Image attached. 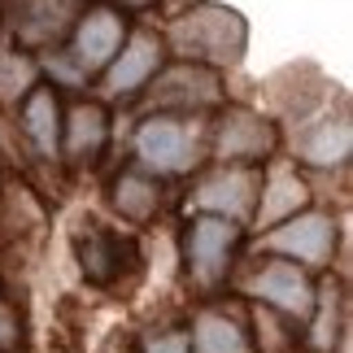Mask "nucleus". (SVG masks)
<instances>
[{"label":"nucleus","instance_id":"f257e3e1","mask_svg":"<svg viewBox=\"0 0 353 353\" xmlns=\"http://www.w3.org/2000/svg\"><path fill=\"white\" fill-rule=\"evenodd\" d=\"M174 48L183 57H210V61H236L240 48H244V22L240 13L232 9H219V5H205L196 13L174 22Z\"/></svg>","mask_w":353,"mask_h":353},{"label":"nucleus","instance_id":"f03ea898","mask_svg":"<svg viewBox=\"0 0 353 353\" xmlns=\"http://www.w3.org/2000/svg\"><path fill=\"white\" fill-rule=\"evenodd\" d=\"M135 153H140L144 166H153L161 174H174V170L192 166V135H188L179 122L153 118V122L140 127V135H135Z\"/></svg>","mask_w":353,"mask_h":353},{"label":"nucleus","instance_id":"7ed1b4c3","mask_svg":"<svg viewBox=\"0 0 353 353\" xmlns=\"http://www.w3.org/2000/svg\"><path fill=\"white\" fill-rule=\"evenodd\" d=\"M266 244L275 253L301 257V262H323L336 244V227H332V219H323V214H301V219L283 223L279 232H270Z\"/></svg>","mask_w":353,"mask_h":353},{"label":"nucleus","instance_id":"20e7f679","mask_svg":"<svg viewBox=\"0 0 353 353\" xmlns=\"http://www.w3.org/2000/svg\"><path fill=\"white\" fill-rule=\"evenodd\" d=\"M253 292L262 296V301L279 305L283 314H310V305H314L310 279H305L296 266H288V262H275V266H266L262 275L253 279Z\"/></svg>","mask_w":353,"mask_h":353},{"label":"nucleus","instance_id":"39448f33","mask_svg":"<svg viewBox=\"0 0 353 353\" xmlns=\"http://www.w3.org/2000/svg\"><path fill=\"white\" fill-rule=\"evenodd\" d=\"M118 44H122V22L114 18V13H105V9L88 13L83 26H79V35H74L79 65H83V70H101V65H110Z\"/></svg>","mask_w":353,"mask_h":353},{"label":"nucleus","instance_id":"423d86ee","mask_svg":"<svg viewBox=\"0 0 353 353\" xmlns=\"http://www.w3.org/2000/svg\"><path fill=\"white\" fill-rule=\"evenodd\" d=\"M232 240H236V227L227 219H201L192 227V266H196L201 279H219L223 275Z\"/></svg>","mask_w":353,"mask_h":353},{"label":"nucleus","instance_id":"0eeeda50","mask_svg":"<svg viewBox=\"0 0 353 353\" xmlns=\"http://www.w3.org/2000/svg\"><path fill=\"white\" fill-rule=\"evenodd\" d=\"M253 188H257V179L253 174H244V170H232V174H219V179H210L205 188H201V205L205 210H214V214H223L227 223L236 219V214H244L253 205Z\"/></svg>","mask_w":353,"mask_h":353},{"label":"nucleus","instance_id":"6e6552de","mask_svg":"<svg viewBox=\"0 0 353 353\" xmlns=\"http://www.w3.org/2000/svg\"><path fill=\"white\" fill-rule=\"evenodd\" d=\"M153 70H157V44H153L148 35H140V39H131V48L114 61V70H110V79H105V88L122 97V92H135Z\"/></svg>","mask_w":353,"mask_h":353},{"label":"nucleus","instance_id":"1a4fd4ad","mask_svg":"<svg viewBox=\"0 0 353 353\" xmlns=\"http://www.w3.org/2000/svg\"><path fill=\"white\" fill-rule=\"evenodd\" d=\"M219 148H223V157H257L262 148H270V131H266L257 118L240 114V118L227 122V131H223Z\"/></svg>","mask_w":353,"mask_h":353},{"label":"nucleus","instance_id":"9d476101","mask_svg":"<svg viewBox=\"0 0 353 353\" xmlns=\"http://www.w3.org/2000/svg\"><path fill=\"white\" fill-rule=\"evenodd\" d=\"M26 131H31V140L44 157L57 153V101L48 92H35L31 105H26Z\"/></svg>","mask_w":353,"mask_h":353},{"label":"nucleus","instance_id":"9b49d317","mask_svg":"<svg viewBox=\"0 0 353 353\" xmlns=\"http://www.w3.org/2000/svg\"><path fill=\"white\" fill-rule=\"evenodd\" d=\"M196 353H249V345H244L236 323H227L219 314H205L196 323Z\"/></svg>","mask_w":353,"mask_h":353},{"label":"nucleus","instance_id":"f8f14e48","mask_svg":"<svg viewBox=\"0 0 353 353\" xmlns=\"http://www.w3.org/2000/svg\"><path fill=\"white\" fill-rule=\"evenodd\" d=\"M349 144H353L349 122H327V127L305 144V157L314 161V166H332V161H345L349 157Z\"/></svg>","mask_w":353,"mask_h":353},{"label":"nucleus","instance_id":"ddd939ff","mask_svg":"<svg viewBox=\"0 0 353 353\" xmlns=\"http://www.w3.org/2000/svg\"><path fill=\"white\" fill-rule=\"evenodd\" d=\"M105 140V114L97 105H83L74 114V135H70V153H92Z\"/></svg>","mask_w":353,"mask_h":353},{"label":"nucleus","instance_id":"4468645a","mask_svg":"<svg viewBox=\"0 0 353 353\" xmlns=\"http://www.w3.org/2000/svg\"><path fill=\"white\" fill-rule=\"evenodd\" d=\"M270 201H262V219H279L283 210H292V205H301V196H305V188L292 179V174H275V183H270Z\"/></svg>","mask_w":353,"mask_h":353},{"label":"nucleus","instance_id":"2eb2a0df","mask_svg":"<svg viewBox=\"0 0 353 353\" xmlns=\"http://www.w3.org/2000/svg\"><path fill=\"white\" fill-rule=\"evenodd\" d=\"M153 201H157V196H153V188L140 183V179H122V183H118V205L127 210V214H135V219L153 210Z\"/></svg>","mask_w":353,"mask_h":353},{"label":"nucleus","instance_id":"dca6fc26","mask_svg":"<svg viewBox=\"0 0 353 353\" xmlns=\"http://www.w3.org/2000/svg\"><path fill=\"white\" fill-rule=\"evenodd\" d=\"M26 83H31V65L26 61H5L0 65V88L5 92H22Z\"/></svg>","mask_w":353,"mask_h":353},{"label":"nucleus","instance_id":"f3484780","mask_svg":"<svg viewBox=\"0 0 353 353\" xmlns=\"http://www.w3.org/2000/svg\"><path fill=\"white\" fill-rule=\"evenodd\" d=\"M148 353H188V341H183V336H170V341H157Z\"/></svg>","mask_w":353,"mask_h":353},{"label":"nucleus","instance_id":"a211bd4d","mask_svg":"<svg viewBox=\"0 0 353 353\" xmlns=\"http://www.w3.org/2000/svg\"><path fill=\"white\" fill-rule=\"evenodd\" d=\"M13 341V323H9V314L0 310V345H9Z\"/></svg>","mask_w":353,"mask_h":353},{"label":"nucleus","instance_id":"6ab92c4d","mask_svg":"<svg viewBox=\"0 0 353 353\" xmlns=\"http://www.w3.org/2000/svg\"><path fill=\"white\" fill-rule=\"evenodd\" d=\"M127 5H148V0H127Z\"/></svg>","mask_w":353,"mask_h":353}]
</instances>
